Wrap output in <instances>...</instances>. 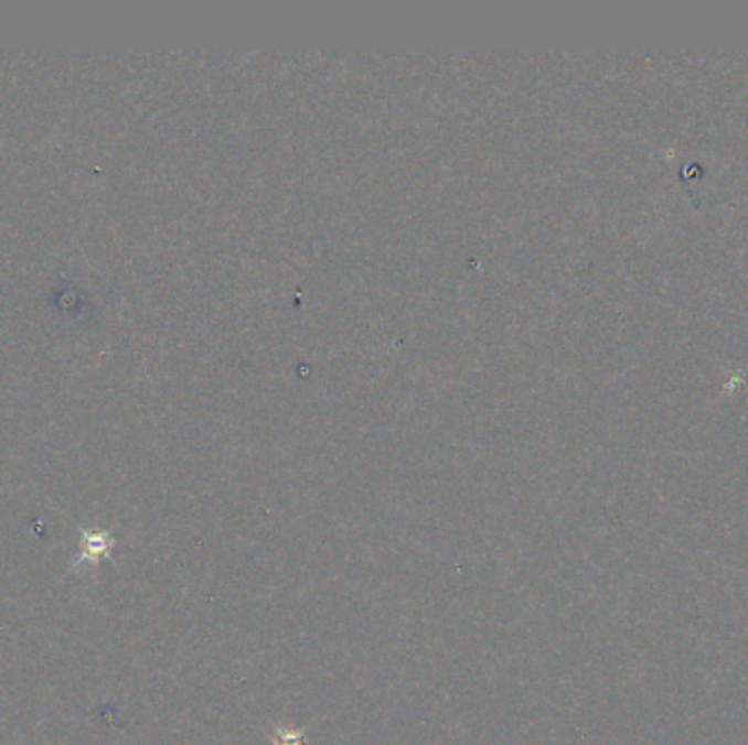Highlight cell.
Instances as JSON below:
<instances>
[{"mask_svg":"<svg viewBox=\"0 0 748 745\" xmlns=\"http://www.w3.org/2000/svg\"><path fill=\"white\" fill-rule=\"evenodd\" d=\"M276 745H302V735H300V733H287V731H280V733H278V739H276Z\"/></svg>","mask_w":748,"mask_h":745,"instance_id":"obj_1","label":"cell"}]
</instances>
